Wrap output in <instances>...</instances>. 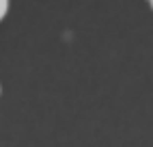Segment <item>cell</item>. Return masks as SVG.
Listing matches in <instances>:
<instances>
[{
    "mask_svg": "<svg viewBox=\"0 0 153 147\" xmlns=\"http://www.w3.org/2000/svg\"><path fill=\"white\" fill-rule=\"evenodd\" d=\"M7 9H9V0H0V20L4 17V13H7Z\"/></svg>",
    "mask_w": 153,
    "mask_h": 147,
    "instance_id": "6da1fadb",
    "label": "cell"
},
{
    "mask_svg": "<svg viewBox=\"0 0 153 147\" xmlns=\"http://www.w3.org/2000/svg\"><path fill=\"white\" fill-rule=\"evenodd\" d=\"M151 4H153V0H151Z\"/></svg>",
    "mask_w": 153,
    "mask_h": 147,
    "instance_id": "7a4b0ae2",
    "label": "cell"
}]
</instances>
